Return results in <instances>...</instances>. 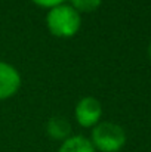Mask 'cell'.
<instances>
[{
    "instance_id": "cell-5",
    "label": "cell",
    "mask_w": 151,
    "mask_h": 152,
    "mask_svg": "<svg viewBox=\"0 0 151 152\" xmlns=\"http://www.w3.org/2000/svg\"><path fill=\"white\" fill-rule=\"evenodd\" d=\"M46 132L52 139H68L70 133H71V124L68 123V120L65 117L61 115H55L50 117L49 121L46 123Z\"/></svg>"
},
{
    "instance_id": "cell-2",
    "label": "cell",
    "mask_w": 151,
    "mask_h": 152,
    "mask_svg": "<svg viewBox=\"0 0 151 152\" xmlns=\"http://www.w3.org/2000/svg\"><path fill=\"white\" fill-rule=\"evenodd\" d=\"M92 145L101 152H119L126 143L124 130L114 123H98L92 132Z\"/></svg>"
},
{
    "instance_id": "cell-4",
    "label": "cell",
    "mask_w": 151,
    "mask_h": 152,
    "mask_svg": "<svg viewBox=\"0 0 151 152\" xmlns=\"http://www.w3.org/2000/svg\"><path fill=\"white\" fill-rule=\"evenodd\" d=\"M21 87L19 72L9 64L0 61V101L13 96Z\"/></svg>"
},
{
    "instance_id": "cell-9",
    "label": "cell",
    "mask_w": 151,
    "mask_h": 152,
    "mask_svg": "<svg viewBox=\"0 0 151 152\" xmlns=\"http://www.w3.org/2000/svg\"><path fill=\"white\" fill-rule=\"evenodd\" d=\"M148 53H150V58H151V43H150V48H148Z\"/></svg>"
},
{
    "instance_id": "cell-6",
    "label": "cell",
    "mask_w": 151,
    "mask_h": 152,
    "mask_svg": "<svg viewBox=\"0 0 151 152\" xmlns=\"http://www.w3.org/2000/svg\"><path fill=\"white\" fill-rule=\"evenodd\" d=\"M58 152H95L92 142L83 136H70L64 140Z\"/></svg>"
},
{
    "instance_id": "cell-3",
    "label": "cell",
    "mask_w": 151,
    "mask_h": 152,
    "mask_svg": "<svg viewBox=\"0 0 151 152\" xmlns=\"http://www.w3.org/2000/svg\"><path fill=\"white\" fill-rule=\"evenodd\" d=\"M102 106L98 99L92 96L82 98L76 105V120L82 127H94L99 123Z\"/></svg>"
},
{
    "instance_id": "cell-7",
    "label": "cell",
    "mask_w": 151,
    "mask_h": 152,
    "mask_svg": "<svg viewBox=\"0 0 151 152\" xmlns=\"http://www.w3.org/2000/svg\"><path fill=\"white\" fill-rule=\"evenodd\" d=\"M102 0H70L71 6L80 13V12H92L98 9Z\"/></svg>"
},
{
    "instance_id": "cell-8",
    "label": "cell",
    "mask_w": 151,
    "mask_h": 152,
    "mask_svg": "<svg viewBox=\"0 0 151 152\" xmlns=\"http://www.w3.org/2000/svg\"><path fill=\"white\" fill-rule=\"evenodd\" d=\"M36 4H39V6H42V7H55V6H59V4H62L65 0H33Z\"/></svg>"
},
{
    "instance_id": "cell-1",
    "label": "cell",
    "mask_w": 151,
    "mask_h": 152,
    "mask_svg": "<svg viewBox=\"0 0 151 152\" xmlns=\"http://www.w3.org/2000/svg\"><path fill=\"white\" fill-rule=\"evenodd\" d=\"M46 25L56 37H73L82 25L80 13L71 4H59L46 15Z\"/></svg>"
}]
</instances>
